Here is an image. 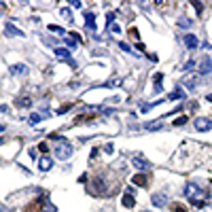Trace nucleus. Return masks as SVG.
<instances>
[{"instance_id": "obj_13", "label": "nucleus", "mask_w": 212, "mask_h": 212, "mask_svg": "<svg viewBox=\"0 0 212 212\" xmlns=\"http://www.w3.org/2000/svg\"><path fill=\"white\" fill-rule=\"evenodd\" d=\"M131 182H134V185H140V187H146V185H149V178L144 176V174H136V176L131 178Z\"/></svg>"}, {"instance_id": "obj_9", "label": "nucleus", "mask_w": 212, "mask_h": 212, "mask_svg": "<svg viewBox=\"0 0 212 212\" xmlns=\"http://www.w3.org/2000/svg\"><path fill=\"white\" fill-rule=\"evenodd\" d=\"M200 72L201 74H210L212 72V62H210V58H204L200 62Z\"/></svg>"}, {"instance_id": "obj_21", "label": "nucleus", "mask_w": 212, "mask_h": 212, "mask_svg": "<svg viewBox=\"0 0 212 212\" xmlns=\"http://www.w3.org/2000/svg\"><path fill=\"white\" fill-rule=\"evenodd\" d=\"M119 85H121V79H110L104 87H119Z\"/></svg>"}, {"instance_id": "obj_7", "label": "nucleus", "mask_w": 212, "mask_h": 212, "mask_svg": "<svg viewBox=\"0 0 212 212\" xmlns=\"http://www.w3.org/2000/svg\"><path fill=\"white\" fill-rule=\"evenodd\" d=\"M151 201H153V204L157 206V208H164L165 204H168V195H165V193H153Z\"/></svg>"}, {"instance_id": "obj_27", "label": "nucleus", "mask_w": 212, "mask_h": 212, "mask_svg": "<svg viewBox=\"0 0 212 212\" xmlns=\"http://www.w3.org/2000/svg\"><path fill=\"white\" fill-rule=\"evenodd\" d=\"M40 212H55V206H51V204H45Z\"/></svg>"}, {"instance_id": "obj_4", "label": "nucleus", "mask_w": 212, "mask_h": 212, "mask_svg": "<svg viewBox=\"0 0 212 212\" xmlns=\"http://www.w3.org/2000/svg\"><path fill=\"white\" fill-rule=\"evenodd\" d=\"M131 164H134V168H136V170H142V172H149V170L153 168V164H151L149 159L140 157V155H138V157H134V159H131Z\"/></svg>"}, {"instance_id": "obj_22", "label": "nucleus", "mask_w": 212, "mask_h": 212, "mask_svg": "<svg viewBox=\"0 0 212 212\" xmlns=\"http://www.w3.org/2000/svg\"><path fill=\"white\" fill-rule=\"evenodd\" d=\"M185 123H187V115H180V117L174 121V125H176V127H178V125H185Z\"/></svg>"}, {"instance_id": "obj_3", "label": "nucleus", "mask_w": 212, "mask_h": 212, "mask_svg": "<svg viewBox=\"0 0 212 212\" xmlns=\"http://www.w3.org/2000/svg\"><path fill=\"white\" fill-rule=\"evenodd\" d=\"M200 79H201L200 74H195V72H187V76L182 79V85L187 87L189 91H193V89H195V87L200 85Z\"/></svg>"}, {"instance_id": "obj_31", "label": "nucleus", "mask_w": 212, "mask_h": 212, "mask_svg": "<svg viewBox=\"0 0 212 212\" xmlns=\"http://www.w3.org/2000/svg\"><path fill=\"white\" fill-rule=\"evenodd\" d=\"M119 47L123 49V51H127V53H131V49H130V45H127V43H119Z\"/></svg>"}, {"instance_id": "obj_33", "label": "nucleus", "mask_w": 212, "mask_h": 212, "mask_svg": "<svg viewBox=\"0 0 212 212\" xmlns=\"http://www.w3.org/2000/svg\"><path fill=\"white\" fill-rule=\"evenodd\" d=\"M110 30H113V32H115V34H119V32H121V28H119L117 24H113V25H110Z\"/></svg>"}, {"instance_id": "obj_6", "label": "nucleus", "mask_w": 212, "mask_h": 212, "mask_svg": "<svg viewBox=\"0 0 212 212\" xmlns=\"http://www.w3.org/2000/svg\"><path fill=\"white\" fill-rule=\"evenodd\" d=\"M195 127L200 131H208V130H212V121L206 117H200V119H195Z\"/></svg>"}, {"instance_id": "obj_14", "label": "nucleus", "mask_w": 212, "mask_h": 212, "mask_svg": "<svg viewBox=\"0 0 212 212\" xmlns=\"http://www.w3.org/2000/svg\"><path fill=\"white\" fill-rule=\"evenodd\" d=\"M28 72V66L25 64H15V66H11V74H25Z\"/></svg>"}, {"instance_id": "obj_30", "label": "nucleus", "mask_w": 212, "mask_h": 212, "mask_svg": "<svg viewBox=\"0 0 212 212\" xmlns=\"http://www.w3.org/2000/svg\"><path fill=\"white\" fill-rule=\"evenodd\" d=\"M130 34H131V38H136V40L140 38V34H138V30H136V28H131V30H130Z\"/></svg>"}, {"instance_id": "obj_5", "label": "nucleus", "mask_w": 212, "mask_h": 212, "mask_svg": "<svg viewBox=\"0 0 212 212\" xmlns=\"http://www.w3.org/2000/svg\"><path fill=\"white\" fill-rule=\"evenodd\" d=\"M51 168H53V159H51L49 155H45V157L38 159V170H40V172H49Z\"/></svg>"}, {"instance_id": "obj_2", "label": "nucleus", "mask_w": 212, "mask_h": 212, "mask_svg": "<svg viewBox=\"0 0 212 212\" xmlns=\"http://www.w3.org/2000/svg\"><path fill=\"white\" fill-rule=\"evenodd\" d=\"M53 153H55V157H58V159L66 161V159H68V157L72 155V144H70L68 140H64V138H59V140H55Z\"/></svg>"}, {"instance_id": "obj_34", "label": "nucleus", "mask_w": 212, "mask_h": 212, "mask_svg": "<svg viewBox=\"0 0 212 212\" xmlns=\"http://www.w3.org/2000/svg\"><path fill=\"white\" fill-rule=\"evenodd\" d=\"M106 19H108V24L113 25V21H115V13H108V17H106Z\"/></svg>"}, {"instance_id": "obj_15", "label": "nucleus", "mask_w": 212, "mask_h": 212, "mask_svg": "<svg viewBox=\"0 0 212 212\" xmlns=\"http://www.w3.org/2000/svg\"><path fill=\"white\" fill-rule=\"evenodd\" d=\"M15 104L19 106V108H30L32 106V98H28V95H24V98H19Z\"/></svg>"}, {"instance_id": "obj_16", "label": "nucleus", "mask_w": 212, "mask_h": 212, "mask_svg": "<svg viewBox=\"0 0 212 212\" xmlns=\"http://www.w3.org/2000/svg\"><path fill=\"white\" fill-rule=\"evenodd\" d=\"M123 206H125V208H134V206H136L134 195H127V193H125V195H123Z\"/></svg>"}, {"instance_id": "obj_19", "label": "nucleus", "mask_w": 212, "mask_h": 212, "mask_svg": "<svg viewBox=\"0 0 212 212\" xmlns=\"http://www.w3.org/2000/svg\"><path fill=\"white\" fill-rule=\"evenodd\" d=\"M159 91H161V74L157 72L155 74V94H159Z\"/></svg>"}, {"instance_id": "obj_20", "label": "nucleus", "mask_w": 212, "mask_h": 212, "mask_svg": "<svg viewBox=\"0 0 212 212\" xmlns=\"http://www.w3.org/2000/svg\"><path fill=\"white\" fill-rule=\"evenodd\" d=\"M62 17H64V19H68V21H72V11L70 9H66V7H64V9H62Z\"/></svg>"}, {"instance_id": "obj_26", "label": "nucleus", "mask_w": 212, "mask_h": 212, "mask_svg": "<svg viewBox=\"0 0 212 212\" xmlns=\"http://www.w3.org/2000/svg\"><path fill=\"white\" fill-rule=\"evenodd\" d=\"M38 121H40V115H38V113L30 115V123H32V125H34V123H38Z\"/></svg>"}, {"instance_id": "obj_18", "label": "nucleus", "mask_w": 212, "mask_h": 212, "mask_svg": "<svg viewBox=\"0 0 212 212\" xmlns=\"http://www.w3.org/2000/svg\"><path fill=\"white\" fill-rule=\"evenodd\" d=\"M76 43H79V40H76L74 36H66V47H68V49H74V47H76Z\"/></svg>"}, {"instance_id": "obj_24", "label": "nucleus", "mask_w": 212, "mask_h": 212, "mask_svg": "<svg viewBox=\"0 0 212 212\" xmlns=\"http://www.w3.org/2000/svg\"><path fill=\"white\" fill-rule=\"evenodd\" d=\"M49 32H55V34H64V30L59 25H49Z\"/></svg>"}, {"instance_id": "obj_12", "label": "nucleus", "mask_w": 212, "mask_h": 212, "mask_svg": "<svg viewBox=\"0 0 212 212\" xmlns=\"http://www.w3.org/2000/svg\"><path fill=\"white\" fill-rule=\"evenodd\" d=\"M53 53H55L59 59H70V49L68 47H59V49H55Z\"/></svg>"}, {"instance_id": "obj_37", "label": "nucleus", "mask_w": 212, "mask_h": 212, "mask_svg": "<svg viewBox=\"0 0 212 212\" xmlns=\"http://www.w3.org/2000/svg\"><path fill=\"white\" fill-rule=\"evenodd\" d=\"M142 212H151V210H142Z\"/></svg>"}, {"instance_id": "obj_29", "label": "nucleus", "mask_w": 212, "mask_h": 212, "mask_svg": "<svg viewBox=\"0 0 212 212\" xmlns=\"http://www.w3.org/2000/svg\"><path fill=\"white\" fill-rule=\"evenodd\" d=\"M38 151H43V153H47V151H49L47 142H40V144H38Z\"/></svg>"}, {"instance_id": "obj_35", "label": "nucleus", "mask_w": 212, "mask_h": 212, "mask_svg": "<svg viewBox=\"0 0 212 212\" xmlns=\"http://www.w3.org/2000/svg\"><path fill=\"white\" fill-rule=\"evenodd\" d=\"M174 210H176V212H187V208H182V206H174Z\"/></svg>"}, {"instance_id": "obj_25", "label": "nucleus", "mask_w": 212, "mask_h": 212, "mask_svg": "<svg viewBox=\"0 0 212 212\" xmlns=\"http://www.w3.org/2000/svg\"><path fill=\"white\" fill-rule=\"evenodd\" d=\"M178 25L180 28H191V21L189 19H178Z\"/></svg>"}, {"instance_id": "obj_17", "label": "nucleus", "mask_w": 212, "mask_h": 212, "mask_svg": "<svg viewBox=\"0 0 212 212\" xmlns=\"http://www.w3.org/2000/svg\"><path fill=\"white\" fill-rule=\"evenodd\" d=\"M164 127V123L161 121H155V123H146V130H151V131H157V130H161Z\"/></svg>"}, {"instance_id": "obj_1", "label": "nucleus", "mask_w": 212, "mask_h": 212, "mask_svg": "<svg viewBox=\"0 0 212 212\" xmlns=\"http://www.w3.org/2000/svg\"><path fill=\"white\" fill-rule=\"evenodd\" d=\"M182 193H185L197 208H201V206L206 204V189L200 187V185H195V182H187L185 189H182Z\"/></svg>"}, {"instance_id": "obj_23", "label": "nucleus", "mask_w": 212, "mask_h": 212, "mask_svg": "<svg viewBox=\"0 0 212 212\" xmlns=\"http://www.w3.org/2000/svg\"><path fill=\"white\" fill-rule=\"evenodd\" d=\"M178 98H182V89H176L170 94V100H178Z\"/></svg>"}, {"instance_id": "obj_36", "label": "nucleus", "mask_w": 212, "mask_h": 212, "mask_svg": "<svg viewBox=\"0 0 212 212\" xmlns=\"http://www.w3.org/2000/svg\"><path fill=\"white\" fill-rule=\"evenodd\" d=\"M208 100H210V102H212V94H210V95H208Z\"/></svg>"}, {"instance_id": "obj_8", "label": "nucleus", "mask_w": 212, "mask_h": 212, "mask_svg": "<svg viewBox=\"0 0 212 212\" xmlns=\"http://www.w3.org/2000/svg\"><path fill=\"white\" fill-rule=\"evenodd\" d=\"M4 32H7V36H24V32L19 30V28H15L13 24H4Z\"/></svg>"}, {"instance_id": "obj_10", "label": "nucleus", "mask_w": 212, "mask_h": 212, "mask_svg": "<svg viewBox=\"0 0 212 212\" xmlns=\"http://www.w3.org/2000/svg\"><path fill=\"white\" fill-rule=\"evenodd\" d=\"M185 45H187L189 49H195L197 45H200V40H197L195 34H185Z\"/></svg>"}, {"instance_id": "obj_11", "label": "nucleus", "mask_w": 212, "mask_h": 212, "mask_svg": "<svg viewBox=\"0 0 212 212\" xmlns=\"http://www.w3.org/2000/svg\"><path fill=\"white\" fill-rule=\"evenodd\" d=\"M85 25H87V30H95V15L94 13H85Z\"/></svg>"}, {"instance_id": "obj_28", "label": "nucleus", "mask_w": 212, "mask_h": 212, "mask_svg": "<svg viewBox=\"0 0 212 212\" xmlns=\"http://www.w3.org/2000/svg\"><path fill=\"white\" fill-rule=\"evenodd\" d=\"M193 66H195V62H193V59H189L187 64H185V70H187V72H191V70H193Z\"/></svg>"}, {"instance_id": "obj_32", "label": "nucleus", "mask_w": 212, "mask_h": 212, "mask_svg": "<svg viewBox=\"0 0 212 212\" xmlns=\"http://www.w3.org/2000/svg\"><path fill=\"white\" fill-rule=\"evenodd\" d=\"M193 7H195V11H197V13H201V11H204V7H201L200 2H193Z\"/></svg>"}]
</instances>
